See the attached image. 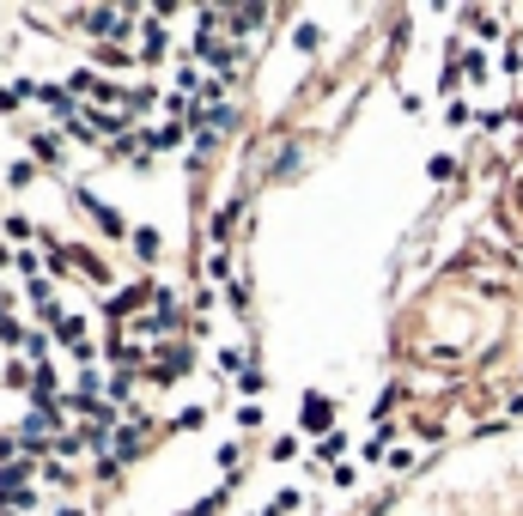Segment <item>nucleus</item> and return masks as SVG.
<instances>
[{"label":"nucleus","instance_id":"f257e3e1","mask_svg":"<svg viewBox=\"0 0 523 516\" xmlns=\"http://www.w3.org/2000/svg\"><path fill=\"white\" fill-rule=\"evenodd\" d=\"M329 419V401H304V425H322Z\"/></svg>","mask_w":523,"mask_h":516}]
</instances>
